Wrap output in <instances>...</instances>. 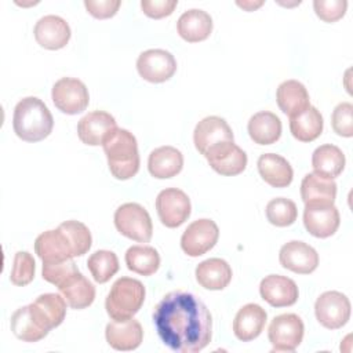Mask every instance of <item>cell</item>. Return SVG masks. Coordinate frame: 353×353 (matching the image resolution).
<instances>
[{
  "mask_svg": "<svg viewBox=\"0 0 353 353\" xmlns=\"http://www.w3.org/2000/svg\"><path fill=\"white\" fill-rule=\"evenodd\" d=\"M11 331L23 342H37L47 336L48 331L43 330L33 319L29 305L17 309L11 316Z\"/></svg>",
  "mask_w": 353,
  "mask_h": 353,
  "instance_id": "836d02e7",
  "label": "cell"
},
{
  "mask_svg": "<svg viewBox=\"0 0 353 353\" xmlns=\"http://www.w3.org/2000/svg\"><path fill=\"white\" fill-rule=\"evenodd\" d=\"M332 130L345 138L353 135V105L350 102H342L336 105L331 116Z\"/></svg>",
  "mask_w": 353,
  "mask_h": 353,
  "instance_id": "ab89813d",
  "label": "cell"
},
{
  "mask_svg": "<svg viewBox=\"0 0 353 353\" xmlns=\"http://www.w3.org/2000/svg\"><path fill=\"white\" fill-rule=\"evenodd\" d=\"M153 323L161 342L176 353H197L212 338V316L192 292L165 294L153 310Z\"/></svg>",
  "mask_w": 353,
  "mask_h": 353,
  "instance_id": "6da1fadb",
  "label": "cell"
},
{
  "mask_svg": "<svg viewBox=\"0 0 353 353\" xmlns=\"http://www.w3.org/2000/svg\"><path fill=\"white\" fill-rule=\"evenodd\" d=\"M346 159L343 152L331 143L319 146L312 154V167L314 174L324 178H336L343 171Z\"/></svg>",
  "mask_w": 353,
  "mask_h": 353,
  "instance_id": "f546056e",
  "label": "cell"
},
{
  "mask_svg": "<svg viewBox=\"0 0 353 353\" xmlns=\"http://www.w3.org/2000/svg\"><path fill=\"white\" fill-rule=\"evenodd\" d=\"M106 342L114 350L128 352L139 347L143 339V330L138 320L128 319L121 321H110L105 328Z\"/></svg>",
  "mask_w": 353,
  "mask_h": 353,
  "instance_id": "d6986e66",
  "label": "cell"
},
{
  "mask_svg": "<svg viewBox=\"0 0 353 353\" xmlns=\"http://www.w3.org/2000/svg\"><path fill=\"white\" fill-rule=\"evenodd\" d=\"M121 6L120 0H85L84 7L87 11L98 19H106L113 17L119 7Z\"/></svg>",
  "mask_w": 353,
  "mask_h": 353,
  "instance_id": "7bdbcfd3",
  "label": "cell"
},
{
  "mask_svg": "<svg viewBox=\"0 0 353 353\" xmlns=\"http://www.w3.org/2000/svg\"><path fill=\"white\" fill-rule=\"evenodd\" d=\"M117 232L138 243H148L153 234V223L149 212L138 203L121 204L114 211Z\"/></svg>",
  "mask_w": 353,
  "mask_h": 353,
  "instance_id": "8992f818",
  "label": "cell"
},
{
  "mask_svg": "<svg viewBox=\"0 0 353 353\" xmlns=\"http://www.w3.org/2000/svg\"><path fill=\"white\" fill-rule=\"evenodd\" d=\"M256 165L262 179L273 188H287L292 182V167L280 154L263 153L259 156Z\"/></svg>",
  "mask_w": 353,
  "mask_h": 353,
  "instance_id": "cb8c5ba5",
  "label": "cell"
},
{
  "mask_svg": "<svg viewBox=\"0 0 353 353\" xmlns=\"http://www.w3.org/2000/svg\"><path fill=\"white\" fill-rule=\"evenodd\" d=\"M211 168L225 176H233L243 172L247 167V154L234 142L218 150L207 159Z\"/></svg>",
  "mask_w": 353,
  "mask_h": 353,
  "instance_id": "4dcf8cb0",
  "label": "cell"
},
{
  "mask_svg": "<svg viewBox=\"0 0 353 353\" xmlns=\"http://www.w3.org/2000/svg\"><path fill=\"white\" fill-rule=\"evenodd\" d=\"M263 4V1H237V6H240V7H243L244 10H247V11H254L255 8H258V7H261Z\"/></svg>",
  "mask_w": 353,
  "mask_h": 353,
  "instance_id": "ee69618b",
  "label": "cell"
},
{
  "mask_svg": "<svg viewBox=\"0 0 353 353\" xmlns=\"http://www.w3.org/2000/svg\"><path fill=\"white\" fill-rule=\"evenodd\" d=\"M36 41L47 50L63 48L70 39L69 23L58 15H44L34 25Z\"/></svg>",
  "mask_w": 353,
  "mask_h": 353,
  "instance_id": "ac0fdd59",
  "label": "cell"
},
{
  "mask_svg": "<svg viewBox=\"0 0 353 353\" xmlns=\"http://www.w3.org/2000/svg\"><path fill=\"white\" fill-rule=\"evenodd\" d=\"M301 197L306 203L334 204L336 197V183L334 179L320 176L314 172L306 174L301 182Z\"/></svg>",
  "mask_w": 353,
  "mask_h": 353,
  "instance_id": "1f68e13d",
  "label": "cell"
},
{
  "mask_svg": "<svg viewBox=\"0 0 353 353\" xmlns=\"http://www.w3.org/2000/svg\"><path fill=\"white\" fill-rule=\"evenodd\" d=\"M156 210L165 228L181 226L190 215L192 204L188 194L176 188H167L157 194Z\"/></svg>",
  "mask_w": 353,
  "mask_h": 353,
  "instance_id": "9c48e42d",
  "label": "cell"
},
{
  "mask_svg": "<svg viewBox=\"0 0 353 353\" xmlns=\"http://www.w3.org/2000/svg\"><path fill=\"white\" fill-rule=\"evenodd\" d=\"M51 97L54 105L66 114L81 113L90 103V95L85 84L73 77H62L55 81Z\"/></svg>",
  "mask_w": 353,
  "mask_h": 353,
  "instance_id": "ba28073f",
  "label": "cell"
},
{
  "mask_svg": "<svg viewBox=\"0 0 353 353\" xmlns=\"http://www.w3.org/2000/svg\"><path fill=\"white\" fill-rule=\"evenodd\" d=\"M250 138L258 145H272L281 137V121L272 112H258L248 120Z\"/></svg>",
  "mask_w": 353,
  "mask_h": 353,
  "instance_id": "83f0119b",
  "label": "cell"
},
{
  "mask_svg": "<svg viewBox=\"0 0 353 353\" xmlns=\"http://www.w3.org/2000/svg\"><path fill=\"white\" fill-rule=\"evenodd\" d=\"M30 313L37 324L50 332V330L62 324L66 316V301L59 294H41L30 305Z\"/></svg>",
  "mask_w": 353,
  "mask_h": 353,
  "instance_id": "2e32d148",
  "label": "cell"
},
{
  "mask_svg": "<svg viewBox=\"0 0 353 353\" xmlns=\"http://www.w3.org/2000/svg\"><path fill=\"white\" fill-rule=\"evenodd\" d=\"M259 294L273 307L291 306L298 301L299 291L295 281L281 274H269L259 284Z\"/></svg>",
  "mask_w": 353,
  "mask_h": 353,
  "instance_id": "e0dca14e",
  "label": "cell"
},
{
  "mask_svg": "<svg viewBox=\"0 0 353 353\" xmlns=\"http://www.w3.org/2000/svg\"><path fill=\"white\" fill-rule=\"evenodd\" d=\"M279 261L284 269L298 274H309L319 266V254L312 245L291 240L280 248Z\"/></svg>",
  "mask_w": 353,
  "mask_h": 353,
  "instance_id": "5bb4252c",
  "label": "cell"
},
{
  "mask_svg": "<svg viewBox=\"0 0 353 353\" xmlns=\"http://www.w3.org/2000/svg\"><path fill=\"white\" fill-rule=\"evenodd\" d=\"M314 314L323 327L338 330L350 319V302L339 291H325L316 299Z\"/></svg>",
  "mask_w": 353,
  "mask_h": 353,
  "instance_id": "30bf717a",
  "label": "cell"
},
{
  "mask_svg": "<svg viewBox=\"0 0 353 353\" xmlns=\"http://www.w3.org/2000/svg\"><path fill=\"white\" fill-rule=\"evenodd\" d=\"M183 167V156L174 146H160L150 152L148 170L157 179H167L178 175Z\"/></svg>",
  "mask_w": 353,
  "mask_h": 353,
  "instance_id": "603a6c76",
  "label": "cell"
},
{
  "mask_svg": "<svg viewBox=\"0 0 353 353\" xmlns=\"http://www.w3.org/2000/svg\"><path fill=\"white\" fill-rule=\"evenodd\" d=\"M193 142L199 153L208 159L211 154L233 143L234 137L225 119L208 116L197 123L193 132Z\"/></svg>",
  "mask_w": 353,
  "mask_h": 353,
  "instance_id": "5b68a950",
  "label": "cell"
},
{
  "mask_svg": "<svg viewBox=\"0 0 353 353\" xmlns=\"http://www.w3.org/2000/svg\"><path fill=\"white\" fill-rule=\"evenodd\" d=\"M323 116L314 106H307L303 112L290 117V131L301 142H312L323 132Z\"/></svg>",
  "mask_w": 353,
  "mask_h": 353,
  "instance_id": "f1b7e54d",
  "label": "cell"
},
{
  "mask_svg": "<svg viewBox=\"0 0 353 353\" xmlns=\"http://www.w3.org/2000/svg\"><path fill=\"white\" fill-rule=\"evenodd\" d=\"M313 8L316 15L324 22H335L341 19L347 8L346 0H314Z\"/></svg>",
  "mask_w": 353,
  "mask_h": 353,
  "instance_id": "60d3db41",
  "label": "cell"
},
{
  "mask_svg": "<svg viewBox=\"0 0 353 353\" xmlns=\"http://www.w3.org/2000/svg\"><path fill=\"white\" fill-rule=\"evenodd\" d=\"M34 272L36 263L33 256L28 251H18L14 256V265L10 274L11 283L23 287L34 279Z\"/></svg>",
  "mask_w": 353,
  "mask_h": 353,
  "instance_id": "74e56055",
  "label": "cell"
},
{
  "mask_svg": "<svg viewBox=\"0 0 353 353\" xmlns=\"http://www.w3.org/2000/svg\"><path fill=\"white\" fill-rule=\"evenodd\" d=\"M87 266L94 280L99 284H103L117 273L119 259L113 251L98 250L88 256Z\"/></svg>",
  "mask_w": 353,
  "mask_h": 353,
  "instance_id": "e575fe53",
  "label": "cell"
},
{
  "mask_svg": "<svg viewBox=\"0 0 353 353\" xmlns=\"http://www.w3.org/2000/svg\"><path fill=\"white\" fill-rule=\"evenodd\" d=\"M268 320L266 310L256 303L244 305L234 316L233 332L237 339L250 342L261 335Z\"/></svg>",
  "mask_w": 353,
  "mask_h": 353,
  "instance_id": "44dd1931",
  "label": "cell"
},
{
  "mask_svg": "<svg viewBox=\"0 0 353 353\" xmlns=\"http://www.w3.org/2000/svg\"><path fill=\"white\" fill-rule=\"evenodd\" d=\"M58 290L72 309L88 307L95 299L94 284L80 270L62 283Z\"/></svg>",
  "mask_w": 353,
  "mask_h": 353,
  "instance_id": "484cf974",
  "label": "cell"
},
{
  "mask_svg": "<svg viewBox=\"0 0 353 353\" xmlns=\"http://www.w3.org/2000/svg\"><path fill=\"white\" fill-rule=\"evenodd\" d=\"M76 272H79V268L73 262V258L61 262L43 263V279L57 287L65 283Z\"/></svg>",
  "mask_w": 353,
  "mask_h": 353,
  "instance_id": "f35d334b",
  "label": "cell"
},
{
  "mask_svg": "<svg viewBox=\"0 0 353 353\" xmlns=\"http://www.w3.org/2000/svg\"><path fill=\"white\" fill-rule=\"evenodd\" d=\"M137 70L139 76L149 83H164L176 72V61L174 55L165 50H146L141 52L137 59Z\"/></svg>",
  "mask_w": 353,
  "mask_h": 353,
  "instance_id": "7c38bea8",
  "label": "cell"
},
{
  "mask_svg": "<svg viewBox=\"0 0 353 353\" xmlns=\"http://www.w3.org/2000/svg\"><path fill=\"white\" fill-rule=\"evenodd\" d=\"M266 218L268 221L279 228L290 226L296 221L298 210L292 200L285 197H276L272 199L266 204Z\"/></svg>",
  "mask_w": 353,
  "mask_h": 353,
  "instance_id": "8d00e7d4",
  "label": "cell"
},
{
  "mask_svg": "<svg viewBox=\"0 0 353 353\" xmlns=\"http://www.w3.org/2000/svg\"><path fill=\"white\" fill-rule=\"evenodd\" d=\"M127 268L141 276H152L160 268V255L150 245H132L125 252Z\"/></svg>",
  "mask_w": 353,
  "mask_h": 353,
  "instance_id": "d6a6232c",
  "label": "cell"
},
{
  "mask_svg": "<svg viewBox=\"0 0 353 353\" xmlns=\"http://www.w3.org/2000/svg\"><path fill=\"white\" fill-rule=\"evenodd\" d=\"M108 165L116 179L132 178L139 170V153L137 138L124 128H116L102 143Z\"/></svg>",
  "mask_w": 353,
  "mask_h": 353,
  "instance_id": "3957f363",
  "label": "cell"
},
{
  "mask_svg": "<svg viewBox=\"0 0 353 353\" xmlns=\"http://www.w3.org/2000/svg\"><path fill=\"white\" fill-rule=\"evenodd\" d=\"M117 128L114 117L103 110H94L79 120V139L90 146H98Z\"/></svg>",
  "mask_w": 353,
  "mask_h": 353,
  "instance_id": "9a60e30c",
  "label": "cell"
},
{
  "mask_svg": "<svg viewBox=\"0 0 353 353\" xmlns=\"http://www.w3.org/2000/svg\"><path fill=\"white\" fill-rule=\"evenodd\" d=\"M341 223L339 211L330 203H306L303 210V225L306 230L319 239L332 236Z\"/></svg>",
  "mask_w": 353,
  "mask_h": 353,
  "instance_id": "4fadbf2b",
  "label": "cell"
},
{
  "mask_svg": "<svg viewBox=\"0 0 353 353\" xmlns=\"http://www.w3.org/2000/svg\"><path fill=\"white\" fill-rule=\"evenodd\" d=\"M12 127L17 137L22 141L39 142L51 134L54 119L41 99L26 97L14 109Z\"/></svg>",
  "mask_w": 353,
  "mask_h": 353,
  "instance_id": "7a4b0ae2",
  "label": "cell"
},
{
  "mask_svg": "<svg viewBox=\"0 0 353 353\" xmlns=\"http://www.w3.org/2000/svg\"><path fill=\"white\" fill-rule=\"evenodd\" d=\"M58 228L66 236L73 252V258L81 256L85 252H88L92 244V237H91L90 229L83 222L70 219V221L62 222Z\"/></svg>",
  "mask_w": 353,
  "mask_h": 353,
  "instance_id": "d590c367",
  "label": "cell"
},
{
  "mask_svg": "<svg viewBox=\"0 0 353 353\" xmlns=\"http://www.w3.org/2000/svg\"><path fill=\"white\" fill-rule=\"evenodd\" d=\"M219 229L212 219L193 221L182 233L181 248L189 256H200L208 252L218 241Z\"/></svg>",
  "mask_w": 353,
  "mask_h": 353,
  "instance_id": "8fae6325",
  "label": "cell"
},
{
  "mask_svg": "<svg viewBox=\"0 0 353 353\" xmlns=\"http://www.w3.org/2000/svg\"><path fill=\"white\" fill-rule=\"evenodd\" d=\"M143 284L132 277L117 279L105 301L106 313L112 320L121 321L132 319L143 305L145 301Z\"/></svg>",
  "mask_w": 353,
  "mask_h": 353,
  "instance_id": "277c9868",
  "label": "cell"
},
{
  "mask_svg": "<svg viewBox=\"0 0 353 353\" xmlns=\"http://www.w3.org/2000/svg\"><path fill=\"white\" fill-rule=\"evenodd\" d=\"M176 30L179 36L188 43L203 41L212 32V18L204 10H188L179 17L176 22Z\"/></svg>",
  "mask_w": 353,
  "mask_h": 353,
  "instance_id": "7402d4cb",
  "label": "cell"
},
{
  "mask_svg": "<svg viewBox=\"0 0 353 353\" xmlns=\"http://www.w3.org/2000/svg\"><path fill=\"white\" fill-rule=\"evenodd\" d=\"M276 101L281 112L288 117L298 114L310 106L309 92L298 80L283 81L276 91Z\"/></svg>",
  "mask_w": 353,
  "mask_h": 353,
  "instance_id": "4316f807",
  "label": "cell"
},
{
  "mask_svg": "<svg viewBox=\"0 0 353 353\" xmlns=\"http://www.w3.org/2000/svg\"><path fill=\"white\" fill-rule=\"evenodd\" d=\"M305 325L295 313H283L276 316L268 330L269 342L273 352H294L302 342Z\"/></svg>",
  "mask_w": 353,
  "mask_h": 353,
  "instance_id": "52a82bcc",
  "label": "cell"
},
{
  "mask_svg": "<svg viewBox=\"0 0 353 353\" xmlns=\"http://www.w3.org/2000/svg\"><path fill=\"white\" fill-rule=\"evenodd\" d=\"M178 6V0H142L141 8L149 18L160 19L174 12Z\"/></svg>",
  "mask_w": 353,
  "mask_h": 353,
  "instance_id": "b9f144b4",
  "label": "cell"
},
{
  "mask_svg": "<svg viewBox=\"0 0 353 353\" xmlns=\"http://www.w3.org/2000/svg\"><path fill=\"white\" fill-rule=\"evenodd\" d=\"M34 252L43 263L61 262L73 258L70 244L59 228L39 234L34 240Z\"/></svg>",
  "mask_w": 353,
  "mask_h": 353,
  "instance_id": "ffe728a7",
  "label": "cell"
},
{
  "mask_svg": "<svg viewBox=\"0 0 353 353\" xmlns=\"http://www.w3.org/2000/svg\"><path fill=\"white\" fill-rule=\"evenodd\" d=\"M194 274L197 283L203 288L219 291L229 285L233 273L230 265L225 259L210 258L196 266Z\"/></svg>",
  "mask_w": 353,
  "mask_h": 353,
  "instance_id": "d4e9b609",
  "label": "cell"
}]
</instances>
